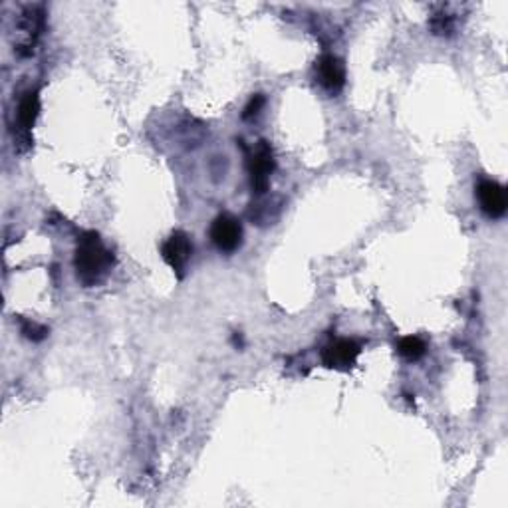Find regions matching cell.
<instances>
[{"label": "cell", "instance_id": "8992f818", "mask_svg": "<svg viewBox=\"0 0 508 508\" xmlns=\"http://www.w3.org/2000/svg\"><path fill=\"white\" fill-rule=\"evenodd\" d=\"M38 113H40L38 90H29L21 97L19 108H16L14 129L19 144H26V147H30V131L38 120Z\"/></svg>", "mask_w": 508, "mask_h": 508}, {"label": "cell", "instance_id": "6da1fadb", "mask_svg": "<svg viewBox=\"0 0 508 508\" xmlns=\"http://www.w3.org/2000/svg\"><path fill=\"white\" fill-rule=\"evenodd\" d=\"M113 254L105 248L102 238L94 230H87L78 238L76 253H74V271L76 279L86 288L97 287L108 279L110 271L113 269Z\"/></svg>", "mask_w": 508, "mask_h": 508}, {"label": "cell", "instance_id": "8fae6325", "mask_svg": "<svg viewBox=\"0 0 508 508\" xmlns=\"http://www.w3.org/2000/svg\"><path fill=\"white\" fill-rule=\"evenodd\" d=\"M21 332L30 342H42L44 337L48 336L50 329L46 326H42L38 322H32V320H22L21 322Z\"/></svg>", "mask_w": 508, "mask_h": 508}, {"label": "cell", "instance_id": "3957f363", "mask_svg": "<svg viewBox=\"0 0 508 508\" xmlns=\"http://www.w3.org/2000/svg\"><path fill=\"white\" fill-rule=\"evenodd\" d=\"M211 240L222 254H233L237 253L240 245H243V225L240 221L235 219L229 212H222L215 221L211 222Z\"/></svg>", "mask_w": 508, "mask_h": 508}, {"label": "cell", "instance_id": "5bb4252c", "mask_svg": "<svg viewBox=\"0 0 508 508\" xmlns=\"http://www.w3.org/2000/svg\"><path fill=\"white\" fill-rule=\"evenodd\" d=\"M233 344H235V346H238V347H243V346H245V342H243V336H240L238 332H237V334H235V337H233Z\"/></svg>", "mask_w": 508, "mask_h": 508}, {"label": "cell", "instance_id": "4fadbf2b", "mask_svg": "<svg viewBox=\"0 0 508 508\" xmlns=\"http://www.w3.org/2000/svg\"><path fill=\"white\" fill-rule=\"evenodd\" d=\"M431 30L433 34H439V37H445L453 30V19L451 16H435L431 21Z\"/></svg>", "mask_w": 508, "mask_h": 508}, {"label": "cell", "instance_id": "ba28073f", "mask_svg": "<svg viewBox=\"0 0 508 508\" xmlns=\"http://www.w3.org/2000/svg\"><path fill=\"white\" fill-rule=\"evenodd\" d=\"M314 74L318 84L324 87L328 94H340L346 86V64L342 58L336 54H324L316 60Z\"/></svg>", "mask_w": 508, "mask_h": 508}, {"label": "cell", "instance_id": "7a4b0ae2", "mask_svg": "<svg viewBox=\"0 0 508 508\" xmlns=\"http://www.w3.org/2000/svg\"><path fill=\"white\" fill-rule=\"evenodd\" d=\"M246 171L251 177V189L254 195H264L271 187V177L276 171L274 151L269 141L261 139L246 151Z\"/></svg>", "mask_w": 508, "mask_h": 508}, {"label": "cell", "instance_id": "30bf717a", "mask_svg": "<svg viewBox=\"0 0 508 508\" xmlns=\"http://www.w3.org/2000/svg\"><path fill=\"white\" fill-rule=\"evenodd\" d=\"M397 354L407 362H419L427 354V346L417 336H405L397 342Z\"/></svg>", "mask_w": 508, "mask_h": 508}, {"label": "cell", "instance_id": "5b68a950", "mask_svg": "<svg viewBox=\"0 0 508 508\" xmlns=\"http://www.w3.org/2000/svg\"><path fill=\"white\" fill-rule=\"evenodd\" d=\"M163 261L171 266V271L177 274V279H183L185 269L193 256V243L183 230H175L162 245Z\"/></svg>", "mask_w": 508, "mask_h": 508}, {"label": "cell", "instance_id": "9c48e42d", "mask_svg": "<svg viewBox=\"0 0 508 508\" xmlns=\"http://www.w3.org/2000/svg\"><path fill=\"white\" fill-rule=\"evenodd\" d=\"M42 24H44V16L38 8H29V11L21 16L19 32L24 34V42L16 50H19L22 56H29L32 52L34 44H37L38 34L42 30Z\"/></svg>", "mask_w": 508, "mask_h": 508}, {"label": "cell", "instance_id": "277c9868", "mask_svg": "<svg viewBox=\"0 0 508 508\" xmlns=\"http://www.w3.org/2000/svg\"><path fill=\"white\" fill-rule=\"evenodd\" d=\"M362 354V346L347 337H340V340L329 342L322 350V363L328 370L336 371H350L355 362H358Z\"/></svg>", "mask_w": 508, "mask_h": 508}, {"label": "cell", "instance_id": "52a82bcc", "mask_svg": "<svg viewBox=\"0 0 508 508\" xmlns=\"http://www.w3.org/2000/svg\"><path fill=\"white\" fill-rule=\"evenodd\" d=\"M477 191V199L480 204V211L485 212L488 219H503L506 215V189L493 179H480L475 187Z\"/></svg>", "mask_w": 508, "mask_h": 508}, {"label": "cell", "instance_id": "7c38bea8", "mask_svg": "<svg viewBox=\"0 0 508 508\" xmlns=\"http://www.w3.org/2000/svg\"><path fill=\"white\" fill-rule=\"evenodd\" d=\"M264 105H266V97L264 94H254L251 100H248V104L245 105V110H243V120H253L256 118V115H261V112L264 110Z\"/></svg>", "mask_w": 508, "mask_h": 508}]
</instances>
